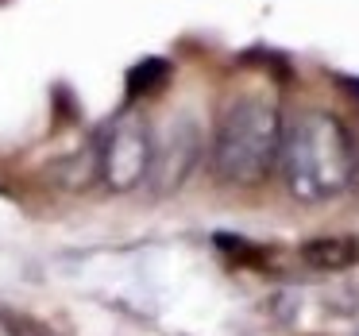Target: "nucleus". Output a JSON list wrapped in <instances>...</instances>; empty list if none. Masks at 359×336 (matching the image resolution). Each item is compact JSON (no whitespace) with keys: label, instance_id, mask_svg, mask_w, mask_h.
<instances>
[{"label":"nucleus","instance_id":"obj_1","mask_svg":"<svg viewBox=\"0 0 359 336\" xmlns=\"http://www.w3.org/2000/svg\"><path fill=\"white\" fill-rule=\"evenodd\" d=\"M278 166L282 178H286V189L297 201H332L355 182L359 147L336 112L309 109L297 120L282 124Z\"/></svg>","mask_w":359,"mask_h":336},{"label":"nucleus","instance_id":"obj_2","mask_svg":"<svg viewBox=\"0 0 359 336\" xmlns=\"http://www.w3.org/2000/svg\"><path fill=\"white\" fill-rule=\"evenodd\" d=\"M282 116L278 105L243 93L224 105L212 135V174L228 186H259L278 166Z\"/></svg>","mask_w":359,"mask_h":336},{"label":"nucleus","instance_id":"obj_3","mask_svg":"<svg viewBox=\"0 0 359 336\" xmlns=\"http://www.w3.org/2000/svg\"><path fill=\"white\" fill-rule=\"evenodd\" d=\"M151 163H155V135L140 116L124 112L104 128L101 147H97V178L112 194H128V189L143 186Z\"/></svg>","mask_w":359,"mask_h":336},{"label":"nucleus","instance_id":"obj_4","mask_svg":"<svg viewBox=\"0 0 359 336\" xmlns=\"http://www.w3.org/2000/svg\"><path fill=\"white\" fill-rule=\"evenodd\" d=\"M194 159H197V132L189 124H178L166 143H155V163H151L147 178L158 182V189H174L194 166Z\"/></svg>","mask_w":359,"mask_h":336},{"label":"nucleus","instance_id":"obj_5","mask_svg":"<svg viewBox=\"0 0 359 336\" xmlns=\"http://www.w3.org/2000/svg\"><path fill=\"white\" fill-rule=\"evenodd\" d=\"M302 259L317 271H344L359 259V240H309L302 248Z\"/></svg>","mask_w":359,"mask_h":336},{"label":"nucleus","instance_id":"obj_6","mask_svg":"<svg viewBox=\"0 0 359 336\" xmlns=\"http://www.w3.org/2000/svg\"><path fill=\"white\" fill-rule=\"evenodd\" d=\"M170 81V62L166 58H143L128 70V97H151Z\"/></svg>","mask_w":359,"mask_h":336},{"label":"nucleus","instance_id":"obj_7","mask_svg":"<svg viewBox=\"0 0 359 336\" xmlns=\"http://www.w3.org/2000/svg\"><path fill=\"white\" fill-rule=\"evenodd\" d=\"M0 336H20V328L12 325V321L4 317V313H0Z\"/></svg>","mask_w":359,"mask_h":336}]
</instances>
